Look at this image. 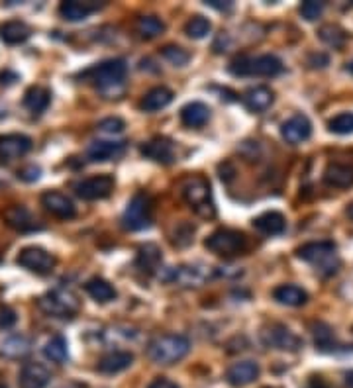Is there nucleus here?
<instances>
[{
    "label": "nucleus",
    "mask_w": 353,
    "mask_h": 388,
    "mask_svg": "<svg viewBox=\"0 0 353 388\" xmlns=\"http://www.w3.org/2000/svg\"><path fill=\"white\" fill-rule=\"evenodd\" d=\"M261 341L269 349H281V351H299L302 347L299 335H294L287 326L271 324L261 329Z\"/></svg>",
    "instance_id": "nucleus-9"
},
{
    "label": "nucleus",
    "mask_w": 353,
    "mask_h": 388,
    "mask_svg": "<svg viewBox=\"0 0 353 388\" xmlns=\"http://www.w3.org/2000/svg\"><path fill=\"white\" fill-rule=\"evenodd\" d=\"M273 298L285 306H302V304H306L309 294L294 284H281L273 291Z\"/></svg>",
    "instance_id": "nucleus-30"
},
{
    "label": "nucleus",
    "mask_w": 353,
    "mask_h": 388,
    "mask_svg": "<svg viewBox=\"0 0 353 388\" xmlns=\"http://www.w3.org/2000/svg\"><path fill=\"white\" fill-rule=\"evenodd\" d=\"M181 194L185 198V202L198 214L201 218L210 220L216 216V206L212 202L210 183L203 176H189L181 183Z\"/></svg>",
    "instance_id": "nucleus-2"
},
{
    "label": "nucleus",
    "mask_w": 353,
    "mask_h": 388,
    "mask_svg": "<svg viewBox=\"0 0 353 388\" xmlns=\"http://www.w3.org/2000/svg\"><path fill=\"white\" fill-rule=\"evenodd\" d=\"M16 263L30 273L47 274L52 273L55 267V257L42 247H24L16 257Z\"/></svg>",
    "instance_id": "nucleus-10"
},
{
    "label": "nucleus",
    "mask_w": 353,
    "mask_h": 388,
    "mask_svg": "<svg viewBox=\"0 0 353 388\" xmlns=\"http://www.w3.org/2000/svg\"><path fill=\"white\" fill-rule=\"evenodd\" d=\"M32 150V140L24 133H8L0 135V161L12 163L16 159L24 157Z\"/></svg>",
    "instance_id": "nucleus-12"
},
{
    "label": "nucleus",
    "mask_w": 353,
    "mask_h": 388,
    "mask_svg": "<svg viewBox=\"0 0 353 388\" xmlns=\"http://www.w3.org/2000/svg\"><path fill=\"white\" fill-rule=\"evenodd\" d=\"M124 128H126V123L120 118H104L98 122V130L104 133H120L124 132Z\"/></svg>",
    "instance_id": "nucleus-42"
},
{
    "label": "nucleus",
    "mask_w": 353,
    "mask_h": 388,
    "mask_svg": "<svg viewBox=\"0 0 353 388\" xmlns=\"http://www.w3.org/2000/svg\"><path fill=\"white\" fill-rule=\"evenodd\" d=\"M194 228L189 224V222H179L175 228V234L171 236V241L173 245L176 247H186L191 241H193Z\"/></svg>",
    "instance_id": "nucleus-39"
},
{
    "label": "nucleus",
    "mask_w": 353,
    "mask_h": 388,
    "mask_svg": "<svg viewBox=\"0 0 353 388\" xmlns=\"http://www.w3.org/2000/svg\"><path fill=\"white\" fill-rule=\"evenodd\" d=\"M171 102H173V92L167 87H155L151 88L150 92H145V97L141 98L140 108L143 112H157Z\"/></svg>",
    "instance_id": "nucleus-27"
},
{
    "label": "nucleus",
    "mask_w": 353,
    "mask_h": 388,
    "mask_svg": "<svg viewBox=\"0 0 353 388\" xmlns=\"http://www.w3.org/2000/svg\"><path fill=\"white\" fill-rule=\"evenodd\" d=\"M42 206L52 216L61 218V220H71L77 214V208H75V204H73L69 196L57 193V190H47V193L42 194Z\"/></svg>",
    "instance_id": "nucleus-13"
},
{
    "label": "nucleus",
    "mask_w": 353,
    "mask_h": 388,
    "mask_svg": "<svg viewBox=\"0 0 353 388\" xmlns=\"http://www.w3.org/2000/svg\"><path fill=\"white\" fill-rule=\"evenodd\" d=\"M253 228L261 231L263 236H279L287 228V220L281 212H265L253 220Z\"/></svg>",
    "instance_id": "nucleus-23"
},
{
    "label": "nucleus",
    "mask_w": 353,
    "mask_h": 388,
    "mask_svg": "<svg viewBox=\"0 0 353 388\" xmlns=\"http://www.w3.org/2000/svg\"><path fill=\"white\" fill-rule=\"evenodd\" d=\"M189 351H191V341L185 335L179 334L159 335L148 347V355H150L151 361L157 363V365H165V367L185 359Z\"/></svg>",
    "instance_id": "nucleus-1"
},
{
    "label": "nucleus",
    "mask_w": 353,
    "mask_h": 388,
    "mask_svg": "<svg viewBox=\"0 0 353 388\" xmlns=\"http://www.w3.org/2000/svg\"><path fill=\"white\" fill-rule=\"evenodd\" d=\"M30 349H32V341L28 339L26 335H10L8 339H4L0 345V353L8 359L26 357Z\"/></svg>",
    "instance_id": "nucleus-31"
},
{
    "label": "nucleus",
    "mask_w": 353,
    "mask_h": 388,
    "mask_svg": "<svg viewBox=\"0 0 353 388\" xmlns=\"http://www.w3.org/2000/svg\"><path fill=\"white\" fill-rule=\"evenodd\" d=\"M212 24L210 20H206L204 16H194L191 18L189 22L185 24V32L189 37H193V40H203L206 35L210 34Z\"/></svg>",
    "instance_id": "nucleus-36"
},
{
    "label": "nucleus",
    "mask_w": 353,
    "mask_h": 388,
    "mask_svg": "<svg viewBox=\"0 0 353 388\" xmlns=\"http://www.w3.org/2000/svg\"><path fill=\"white\" fill-rule=\"evenodd\" d=\"M281 135L287 143L299 145V143L306 141L312 135V123H310V120L304 114L292 116L281 126Z\"/></svg>",
    "instance_id": "nucleus-14"
},
{
    "label": "nucleus",
    "mask_w": 353,
    "mask_h": 388,
    "mask_svg": "<svg viewBox=\"0 0 353 388\" xmlns=\"http://www.w3.org/2000/svg\"><path fill=\"white\" fill-rule=\"evenodd\" d=\"M52 380L49 369L42 363H26L20 370L18 388H45Z\"/></svg>",
    "instance_id": "nucleus-16"
},
{
    "label": "nucleus",
    "mask_w": 353,
    "mask_h": 388,
    "mask_svg": "<svg viewBox=\"0 0 353 388\" xmlns=\"http://www.w3.org/2000/svg\"><path fill=\"white\" fill-rule=\"evenodd\" d=\"M138 267H140L143 273H155L159 267H161V251L157 245L153 243H145L140 247L138 251Z\"/></svg>",
    "instance_id": "nucleus-32"
},
{
    "label": "nucleus",
    "mask_w": 353,
    "mask_h": 388,
    "mask_svg": "<svg viewBox=\"0 0 353 388\" xmlns=\"http://www.w3.org/2000/svg\"><path fill=\"white\" fill-rule=\"evenodd\" d=\"M98 8V4H90V2H77V0H67V2H61L59 6V14H61L63 20L67 22H80L88 18L95 10Z\"/></svg>",
    "instance_id": "nucleus-28"
},
{
    "label": "nucleus",
    "mask_w": 353,
    "mask_h": 388,
    "mask_svg": "<svg viewBox=\"0 0 353 388\" xmlns=\"http://www.w3.org/2000/svg\"><path fill=\"white\" fill-rule=\"evenodd\" d=\"M210 118V108L204 102H189L181 108V122L186 128H203Z\"/></svg>",
    "instance_id": "nucleus-25"
},
{
    "label": "nucleus",
    "mask_w": 353,
    "mask_h": 388,
    "mask_svg": "<svg viewBox=\"0 0 353 388\" xmlns=\"http://www.w3.org/2000/svg\"><path fill=\"white\" fill-rule=\"evenodd\" d=\"M204 247L218 257H236L239 253H244L247 249V238L244 231H238V229H229L222 228L216 229L214 234H210L206 241H204Z\"/></svg>",
    "instance_id": "nucleus-3"
},
{
    "label": "nucleus",
    "mask_w": 353,
    "mask_h": 388,
    "mask_svg": "<svg viewBox=\"0 0 353 388\" xmlns=\"http://www.w3.org/2000/svg\"><path fill=\"white\" fill-rule=\"evenodd\" d=\"M273 100L275 95L269 87H253L246 90V95H244L246 108L251 110V112H256V114H261L265 110H269L271 104H273Z\"/></svg>",
    "instance_id": "nucleus-21"
},
{
    "label": "nucleus",
    "mask_w": 353,
    "mask_h": 388,
    "mask_svg": "<svg viewBox=\"0 0 353 388\" xmlns=\"http://www.w3.org/2000/svg\"><path fill=\"white\" fill-rule=\"evenodd\" d=\"M85 291L88 292L90 298L97 300L100 304H104V302H110V300L116 298L114 286L108 281H104V279H98V277L90 279V281L85 284Z\"/></svg>",
    "instance_id": "nucleus-33"
},
{
    "label": "nucleus",
    "mask_w": 353,
    "mask_h": 388,
    "mask_svg": "<svg viewBox=\"0 0 353 388\" xmlns=\"http://www.w3.org/2000/svg\"><path fill=\"white\" fill-rule=\"evenodd\" d=\"M148 388H179V387H176L173 380L165 379V377H159V379L151 380L150 387H148Z\"/></svg>",
    "instance_id": "nucleus-46"
},
{
    "label": "nucleus",
    "mask_w": 353,
    "mask_h": 388,
    "mask_svg": "<svg viewBox=\"0 0 353 388\" xmlns=\"http://www.w3.org/2000/svg\"><path fill=\"white\" fill-rule=\"evenodd\" d=\"M347 69H349L353 73V63H349V65H347Z\"/></svg>",
    "instance_id": "nucleus-51"
},
{
    "label": "nucleus",
    "mask_w": 353,
    "mask_h": 388,
    "mask_svg": "<svg viewBox=\"0 0 353 388\" xmlns=\"http://www.w3.org/2000/svg\"><path fill=\"white\" fill-rule=\"evenodd\" d=\"M42 175V169L35 167V165H30V167H24L18 171V178L20 181H26V183H34Z\"/></svg>",
    "instance_id": "nucleus-44"
},
{
    "label": "nucleus",
    "mask_w": 353,
    "mask_h": 388,
    "mask_svg": "<svg viewBox=\"0 0 353 388\" xmlns=\"http://www.w3.org/2000/svg\"><path fill=\"white\" fill-rule=\"evenodd\" d=\"M4 222H6V226H10L12 229H16V231H22V234H26V231H34L37 229V220H35L34 216H32V212L28 210L26 206H10L4 210Z\"/></svg>",
    "instance_id": "nucleus-17"
},
{
    "label": "nucleus",
    "mask_w": 353,
    "mask_h": 388,
    "mask_svg": "<svg viewBox=\"0 0 353 388\" xmlns=\"http://www.w3.org/2000/svg\"><path fill=\"white\" fill-rule=\"evenodd\" d=\"M282 71V63L275 55L239 57L229 65V73L236 77H277Z\"/></svg>",
    "instance_id": "nucleus-4"
},
{
    "label": "nucleus",
    "mask_w": 353,
    "mask_h": 388,
    "mask_svg": "<svg viewBox=\"0 0 353 388\" xmlns=\"http://www.w3.org/2000/svg\"><path fill=\"white\" fill-rule=\"evenodd\" d=\"M347 387L353 388V372H349V375H347Z\"/></svg>",
    "instance_id": "nucleus-50"
},
{
    "label": "nucleus",
    "mask_w": 353,
    "mask_h": 388,
    "mask_svg": "<svg viewBox=\"0 0 353 388\" xmlns=\"http://www.w3.org/2000/svg\"><path fill=\"white\" fill-rule=\"evenodd\" d=\"M314 339H316V345H320L322 349L332 344L334 335H332V329L326 326V324H318L314 326Z\"/></svg>",
    "instance_id": "nucleus-43"
},
{
    "label": "nucleus",
    "mask_w": 353,
    "mask_h": 388,
    "mask_svg": "<svg viewBox=\"0 0 353 388\" xmlns=\"http://www.w3.org/2000/svg\"><path fill=\"white\" fill-rule=\"evenodd\" d=\"M136 30H138V34L143 40H155V37H159L165 32V24L157 16H141L138 18Z\"/></svg>",
    "instance_id": "nucleus-34"
},
{
    "label": "nucleus",
    "mask_w": 353,
    "mask_h": 388,
    "mask_svg": "<svg viewBox=\"0 0 353 388\" xmlns=\"http://www.w3.org/2000/svg\"><path fill=\"white\" fill-rule=\"evenodd\" d=\"M259 377V365L253 361H241L232 365L226 372V379L232 387L241 388L251 384Z\"/></svg>",
    "instance_id": "nucleus-19"
},
{
    "label": "nucleus",
    "mask_w": 353,
    "mask_h": 388,
    "mask_svg": "<svg viewBox=\"0 0 353 388\" xmlns=\"http://www.w3.org/2000/svg\"><path fill=\"white\" fill-rule=\"evenodd\" d=\"M126 73H128V67H126V63L122 59H110V61L100 63V65H95L92 69L85 71L83 77L90 80L102 92H106L110 88L122 85L124 79H126Z\"/></svg>",
    "instance_id": "nucleus-5"
},
{
    "label": "nucleus",
    "mask_w": 353,
    "mask_h": 388,
    "mask_svg": "<svg viewBox=\"0 0 353 388\" xmlns=\"http://www.w3.org/2000/svg\"><path fill=\"white\" fill-rule=\"evenodd\" d=\"M112 190H114V178L110 175L88 176L75 185V193L83 200H102L108 198Z\"/></svg>",
    "instance_id": "nucleus-11"
},
{
    "label": "nucleus",
    "mask_w": 353,
    "mask_h": 388,
    "mask_svg": "<svg viewBox=\"0 0 353 388\" xmlns=\"http://www.w3.org/2000/svg\"><path fill=\"white\" fill-rule=\"evenodd\" d=\"M322 12H324V2H318V0H306L300 6V16L304 18V20H309V22L318 20V18L322 16Z\"/></svg>",
    "instance_id": "nucleus-41"
},
{
    "label": "nucleus",
    "mask_w": 353,
    "mask_h": 388,
    "mask_svg": "<svg viewBox=\"0 0 353 388\" xmlns=\"http://www.w3.org/2000/svg\"><path fill=\"white\" fill-rule=\"evenodd\" d=\"M306 388H328V384L322 379H312Z\"/></svg>",
    "instance_id": "nucleus-48"
},
{
    "label": "nucleus",
    "mask_w": 353,
    "mask_h": 388,
    "mask_svg": "<svg viewBox=\"0 0 353 388\" xmlns=\"http://www.w3.org/2000/svg\"><path fill=\"white\" fill-rule=\"evenodd\" d=\"M328 128H330V132L337 133V135H347V133H353V112L337 114L335 118L330 120Z\"/></svg>",
    "instance_id": "nucleus-37"
},
{
    "label": "nucleus",
    "mask_w": 353,
    "mask_h": 388,
    "mask_svg": "<svg viewBox=\"0 0 353 388\" xmlns=\"http://www.w3.org/2000/svg\"><path fill=\"white\" fill-rule=\"evenodd\" d=\"M141 155L145 159H151L155 163H163V165H169L175 161V145L173 141L167 140V138H153L148 143L141 145Z\"/></svg>",
    "instance_id": "nucleus-15"
},
{
    "label": "nucleus",
    "mask_w": 353,
    "mask_h": 388,
    "mask_svg": "<svg viewBox=\"0 0 353 388\" xmlns=\"http://www.w3.org/2000/svg\"><path fill=\"white\" fill-rule=\"evenodd\" d=\"M0 388H4V387H0Z\"/></svg>",
    "instance_id": "nucleus-52"
},
{
    "label": "nucleus",
    "mask_w": 353,
    "mask_h": 388,
    "mask_svg": "<svg viewBox=\"0 0 353 388\" xmlns=\"http://www.w3.org/2000/svg\"><path fill=\"white\" fill-rule=\"evenodd\" d=\"M320 37H322V42H326L328 45L342 47L345 42V32L344 30H340L337 26H324L320 30Z\"/></svg>",
    "instance_id": "nucleus-40"
},
{
    "label": "nucleus",
    "mask_w": 353,
    "mask_h": 388,
    "mask_svg": "<svg viewBox=\"0 0 353 388\" xmlns=\"http://www.w3.org/2000/svg\"><path fill=\"white\" fill-rule=\"evenodd\" d=\"M208 279V271L203 265H183L179 269H171L167 281H175L183 286H201Z\"/></svg>",
    "instance_id": "nucleus-18"
},
{
    "label": "nucleus",
    "mask_w": 353,
    "mask_h": 388,
    "mask_svg": "<svg viewBox=\"0 0 353 388\" xmlns=\"http://www.w3.org/2000/svg\"><path fill=\"white\" fill-rule=\"evenodd\" d=\"M16 314H14V310L10 308H0V329H8L16 324Z\"/></svg>",
    "instance_id": "nucleus-45"
},
{
    "label": "nucleus",
    "mask_w": 353,
    "mask_h": 388,
    "mask_svg": "<svg viewBox=\"0 0 353 388\" xmlns=\"http://www.w3.org/2000/svg\"><path fill=\"white\" fill-rule=\"evenodd\" d=\"M163 57L167 59L171 65H175V67H185L186 63L191 61V53L185 51L183 47H179V45H167V47H163Z\"/></svg>",
    "instance_id": "nucleus-38"
},
{
    "label": "nucleus",
    "mask_w": 353,
    "mask_h": 388,
    "mask_svg": "<svg viewBox=\"0 0 353 388\" xmlns=\"http://www.w3.org/2000/svg\"><path fill=\"white\" fill-rule=\"evenodd\" d=\"M124 151H126L124 141H95L88 147V159L95 163H104V161L122 157Z\"/></svg>",
    "instance_id": "nucleus-20"
},
{
    "label": "nucleus",
    "mask_w": 353,
    "mask_h": 388,
    "mask_svg": "<svg viewBox=\"0 0 353 388\" xmlns=\"http://www.w3.org/2000/svg\"><path fill=\"white\" fill-rule=\"evenodd\" d=\"M52 102V92L45 87H30L24 95V106L32 114H42Z\"/></svg>",
    "instance_id": "nucleus-29"
},
{
    "label": "nucleus",
    "mask_w": 353,
    "mask_h": 388,
    "mask_svg": "<svg viewBox=\"0 0 353 388\" xmlns=\"http://www.w3.org/2000/svg\"><path fill=\"white\" fill-rule=\"evenodd\" d=\"M45 357L53 363H63L67 361V357H69V351H67V341H65V337L63 335H53L52 339L45 344L44 347Z\"/></svg>",
    "instance_id": "nucleus-35"
},
{
    "label": "nucleus",
    "mask_w": 353,
    "mask_h": 388,
    "mask_svg": "<svg viewBox=\"0 0 353 388\" xmlns=\"http://www.w3.org/2000/svg\"><path fill=\"white\" fill-rule=\"evenodd\" d=\"M30 35H32V28L28 26L26 22H20V20H10V22L0 26V40L8 45L24 44Z\"/></svg>",
    "instance_id": "nucleus-26"
},
{
    "label": "nucleus",
    "mask_w": 353,
    "mask_h": 388,
    "mask_svg": "<svg viewBox=\"0 0 353 388\" xmlns=\"http://www.w3.org/2000/svg\"><path fill=\"white\" fill-rule=\"evenodd\" d=\"M133 363V355L130 351H112L104 355L100 361H98V370L104 372V375H116V372H122Z\"/></svg>",
    "instance_id": "nucleus-24"
},
{
    "label": "nucleus",
    "mask_w": 353,
    "mask_h": 388,
    "mask_svg": "<svg viewBox=\"0 0 353 388\" xmlns=\"http://www.w3.org/2000/svg\"><path fill=\"white\" fill-rule=\"evenodd\" d=\"M324 183L334 188H349L353 186V165L345 163H330L324 171Z\"/></svg>",
    "instance_id": "nucleus-22"
},
{
    "label": "nucleus",
    "mask_w": 353,
    "mask_h": 388,
    "mask_svg": "<svg viewBox=\"0 0 353 388\" xmlns=\"http://www.w3.org/2000/svg\"><path fill=\"white\" fill-rule=\"evenodd\" d=\"M151 216H153L151 196L145 193H138L130 200L128 208L124 210L122 226L130 231H140V229L150 228Z\"/></svg>",
    "instance_id": "nucleus-8"
},
{
    "label": "nucleus",
    "mask_w": 353,
    "mask_h": 388,
    "mask_svg": "<svg viewBox=\"0 0 353 388\" xmlns=\"http://www.w3.org/2000/svg\"><path fill=\"white\" fill-rule=\"evenodd\" d=\"M345 214H347V218H349V220H353V202L349 204V206H347V210H345Z\"/></svg>",
    "instance_id": "nucleus-49"
},
{
    "label": "nucleus",
    "mask_w": 353,
    "mask_h": 388,
    "mask_svg": "<svg viewBox=\"0 0 353 388\" xmlns=\"http://www.w3.org/2000/svg\"><path fill=\"white\" fill-rule=\"evenodd\" d=\"M297 255L302 261L318 267L320 271L335 273L337 257H335V245L332 241H310V243H304L302 247H299Z\"/></svg>",
    "instance_id": "nucleus-7"
},
{
    "label": "nucleus",
    "mask_w": 353,
    "mask_h": 388,
    "mask_svg": "<svg viewBox=\"0 0 353 388\" xmlns=\"http://www.w3.org/2000/svg\"><path fill=\"white\" fill-rule=\"evenodd\" d=\"M40 308L47 316L53 317H73L79 312V298L69 289H55L40 298Z\"/></svg>",
    "instance_id": "nucleus-6"
},
{
    "label": "nucleus",
    "mask_w": 353,
    "mask_h": 388,
    "mask_svg": "<svg viewBox=\"0 0 353 388\" xmlns=\"http://www.w3.org/2000/svg\"><path fill=\"white\" fill-rule=\"evenodd\" d=\"M206 4L216 10H229L234 6V2H222V0H208Z\"/></svg>",
    "instance_id": "nucleus-47"
}]
</instances>
